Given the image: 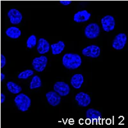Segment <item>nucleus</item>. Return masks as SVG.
Here are the masks:
<instances>
[{"label": "nucleus", "instance_id": "nucleus-1", "mask_svg": "<svg viewBox=\"0 0 128 128\" xmlns=\"http://www.w3.org/2000/svg\"><path fill=\"white\" fill-rule=\"evenodd\" d=\"M82 64V58L76 53H66L62 58V64L67 69H76Z\"/></svg>", "mask_w": 128, "mask_h": 128}, {"label": "nucleus", "instance_id": "nucleus-2", "mask_svg": "<svg viewBox=\"0 0 128 128\" xmlns=\"http://www.w3.org/2000/svg\"><path fill=\"white\" fill-rule=\"evenodd\" d=\"M14 102L16 107L20 112H25L28 111L32 104L30 98L24 94H18L14 98Z\"/></svg>", "mask_w": 128, "mask_h": 128}, {"label": "nucleus", "instance_id": "nucleus-3", "mask_svg": "<svg viewBox=\"0 0 128 128\" xmlns=\"http://www.w3.org/2000/svg\"><path fill=\"white\" fill-rule=\"evenodd\" d=\"M100 32V27L97 23H90L86 26L84 29V35L89 39L97 38Z\"/></svg>", "mask_w": 128, "mask_h": 128}, {"label": "nucleus", "instance_id": "nucleus-4", "mask_svg": "<svg viewBox=\"0 0 128 128\" xmlns=\"http://www.w3.org/2000/svg\"><path fill=\"white\" fill-rule=\"evenodd\" d=\"M127 39V35L124 33L117 34L112 42V47L116 50H122L126 44Z\"/></svg>", "mask_w": 128, "mask_h": 128}, {"label": "nucleus", "instance_id": "nucleus-5", "mask_svg": "<svg viewBox=\"0 0 128 128\" xmlns=\"http://www.w3.org/2000/svg\"><path fill=\"white\" fill-rule=\"evenodd\" d=\"M48 58L45 56L36 57L32 61V66L36 71L42 72L46 68L48 64Z\"/></svg>", "mask_w": 128, "mask_h": 128}, {"label": "nucleus", "instance_id": "nucleus-6", "mask_svg": "<svg viewBox=\"0 0 128 128\" xmlns=\"http://www.w3.org/2000/svg\"><path fill=\"white\" fill-rule=\"evenodd\" d=\"M102 24V28L104 31L106 32H110L113 31L115 28V18L112 16H104L100 20Z\"/></svg>", "mask_w": 128, "mask_h": 128}, {"label": "nucleus", "instance_id": "nucleus-7", "mask_svg": "<svg viewBox=\"0 0 128 128\" xmlns=\"http://www.w3.org/2000/svg\"><path fill=\"white\" fill-rule=\"evenodd\" d=\"M82 54L85 56L96 58L100 56V49L98 46L90 45L82 50Z\"/></svg>", "mask_w": 128, "mask_h": 128}, {"label": "nucleus", "instance_id": "nucleus-8", "mask_svg": "<svg viewBox=\"0 0 128 128\" xmlns=\"http://www.w3.org/2000/svg\"><path fill=\"white\" fill-rule=\"evenodd\" d=\"M54 92L60 95V96H66L70 93V86L67 83L64 82H58L54 83L53 86Z\"/></svg>", "mask_w": 128, "mask_h": 128}, {"label": "nucleus", "instance_id": "nucleus-9", "mask_svg": "<svg viewBox=\"0 0 128 128\" xmlns=\"http://www.w3.org/2000/svg\"><path fill=\"white\" fill-rule=\"evenodd\" d=\"M8 18H9L10 23L17 25L20 23L22 19V15L20 11L16 8H12L9 10L7 13Z\"/></svg>", "mask_w": 128, "mask_h": 128}, {"label": "nucleus", "instance_id": "nucleus-10", "mask_svg": "<svg viewBox=\"0 0 128 128\" xmlns=\"http://www.w3.org/2000/svg\"><path fill=\"white\" fill-rule=\"evenodd\" d=\"M75 100L81 107H86L91 102V98L88 94L81 92L75 96Z\"/></svg>", "mask_w": 128, "mask_h": 128}, {"label": "nucleus", "instance_id": "nucleus-11", "mask_svg": "<svg viewBox=\"0 0 128 128\" xmlns=\"http://www.w3.org/2000/svg\"><path fill=\"white\" fill-rule=\"evenodd\" d=\"M48 102L52 106H56L61 102V96L54 91H50L46 94Z\"/></svg>", "mask_w": 128, "mask_h": 128}, {"label": "nucleus", "instance_id": "nucleus-12", "mask_svg": "<svg viewBox=\"0 0 128 128\" xmlns=\"http://www.w3.org/2000/svg\"><path fill=\"white\" fill-rule=\"evenodd\" d=\"M91 18V14L88 12L87 10H83L76 12L74 16L73 20L76 22L80 23V22H86L90 19Z\"/></svg>", "mask_w": 128, "mask_h": 128}, {"label": "nucleus", "instance_id": "nucleus-13", "mask_svg": "<svg viewBox=\"0 0 128 128\" xmlns=\"http://www.w3.org/2000/svg\"><path fill=\"white\" fill-rule=\"evenodd\" d=\"M36 51L40 54H46L49 52L50 50V44L46 39L40 38L38 39V43H36Z\"/></svg>", "mask_w": 128, "mask_h": 128}, {"label": "nucleus", "instance_id": "nucleus-14", "mask_svg": "<svg viewBox=\"0 0 128 128\" xmlns=\"http://www.w3.org/2000/svg\"><path fill=\"white\" fill-rule=\"evenodd\" d=\"M84 82V78L81 74H74L70 79V84L73 88L76 89H80L82 87Z\"/></svg>", "mask_w": 128, "mask_h": 128}, {"label": "nucleus", "instance_id": "nucleus-15", "mask_svg": "<svg viewBox=\"0 0 128 128\" xmlns=\"http://www.w3.org/2000/svg\"><path fill=\"white\" fill-rule=\"evenodd\" d=\"M6 35L12 39H17L21 35V31L16 26H11L6 30Z\"/></svg>", "mask_w": 128, "mask_h": 128}, {"label": "nucleus", "instance_id": "nucleus-16", "mask_svg": "<svg viewBox=\"0 0 128 128\" xmlns=\"http://www.w3.org/2000/svg\"><path fill=\"white\" fill-rule=\"evenodd\" d=\"M102 114L99 111L97 110L90 108L86 112V118L91 121L98 120L101 118Z\"/></svg>", "mask_w": 128, "mask_h": 128}, {"label": "nucleus", "instance_id": "nucleus-17", "mask_svg": "<svg viewBox=\"0 0 128 128\" xmlns=\"http://www.w3.org/2000/svg\"><path fill=\"white\" fill-rule=\"evenodd\" d=\"M66 48V45L64 41L60 40L56 43L52 44L50 45V48L52 51V54L53 55H57L62 53L63 51Z\"/></svg>", "mask_w": 128, "mask_h": 128}, {"label": "nucleus", "instance_id": "nucleus-18", "mask_svg": "<svg viewBox=\"0 0 128 128\" xmlns=\"http://www.w3.org/2000/svg\"><path fill=\"white\" fill-rule=\"evenodd\" d=\"M6 87L10 93L13 94H18L22 91V88L20 85L12 82H8L6 83Z\"/></svg>", "mask_w": 128, "mask_h": 128}, {"label": "nucleus", "instance_id": "nucleus-19", "mask_svg": "<svg viewBox=\"0 0 128 128\" xmlns=\"http://www.w3.org/2000/svg\"><path fill=\"white\" fill-rule=\"evenodd\" d=\"M42 86V81H41L40 78L38 76H34L33 78L32 79V81L30 84V89H35L41 87Z\"/></svg>", "mask_w": 128, "mask_h": 128}, {"label": "nucleus", "instance_id": "nucleus-20", "mask_svg": "<svg viewBox=\"0 0 128 128\" xmlns=\"http://www.w3.org/2000/svg\"><path fill=\"white\" fill-rule=\"evenodd\" d=\"M36 43H37L36 36L35 35H32L26 40V47L28 49H32L36 45Z\"/></svg>", "mask_w": 128, "mask_h": 128}, {"label": "nucleus", "instance_id": "nucleus-21", "mask_svg": "<svg viewBox=\"0 0 128 128\" xmlns=\"http://www.w3.org/2000/svg\"><path fill=\"white\" fill-rule=\"evenodd\" d=\"M34 74V72L33 70H31V69H27V70H25L24 71L21 72L19 73L18 74V78L20 79V80H26L28 79V78H30V76H33Z\"/></svg>", "mask_w": 128, "mask_h": 128}, {"label": "nucleus", "instance_id": "nucleus-22", "mask_svg": "<svg viewBox=\"0 0 128 128\" xmlns=\"http://www.w3.org/2000/svg\"><path fill=\"white\" fill-rule=\"evenodd\" d=\"M6 62V58L3 54H1V58H0V67H1V68H2L5 66Z\"/></svg>", "mask_w": 128, "mask_h": 128}, {"label": "nucleus", "instance_id": "nucleus-23", "mask_svg": "<svg viewBox=\"0 0 128 128\" xmlns=\"http://www.w3.org/2000/svg\"><path fill=\"white\" fill-rule=\"evenodd\" d=\"M71 2H72L70 0H61V1H60V3L63 5H65V6L70 4Z\"/></svg>", "mask_w": 128, "mask_h": 128}, {"label": "nucleus", "instance_id": "nucleus-24", "mask_svg": "<svg viewBox=\"0 0 128 128\" xmlns=\"http://www.w3.org/2000/svg\"><path fill=\"white\" fill-rule=\"evenodd\" d=\"M5 99H6V97H5L4 94H1V95H0V102H1V103H3L4 102Z\"/></svg>", "mask_w": 128, "mask_h": 128}, {"label": "nucleus", "instance_id": "nucleus-25", "mask_svg": "<svg viewBox=\"0 0 128 128\" xmlns=\"http://www.w3.org/2000/svg\"><path fill=\"white\" fill-rule=\"evenodd\" d=\"M4 78H5V75L3 72H2L1 74H0V81L3 82V80H4Z\"/></svg>", "mask_w": 128, "mask_h": 128}]
</instances>
